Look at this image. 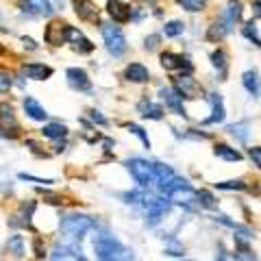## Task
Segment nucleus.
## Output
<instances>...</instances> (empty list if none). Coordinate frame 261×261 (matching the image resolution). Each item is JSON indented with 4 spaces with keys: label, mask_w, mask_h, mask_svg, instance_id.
<instances>
[{
    "label": "nucleus",
    "mask_w": 261,
    "mask_h": 261,
    "mask_svg": "<svg viewBox=\"0 0 261 261\" xmlns=\"http://www.w3.org/2000/svg\"><path fill=\"white\" fill-rule=\"evenodd\" d=\"M94 250L98 261H133L135 255L133 250L126 248L116 235H111L109 231H100L94 240Z\"/></svg>",
    "instance_id": "1"
},
{
    "label": "nucleus",
    "mask_w": 261,
    "mask_h": 261,
    "mask_svg": "<svg viewBox=\"0 0 261 261\" xmlns=\"http://www.w3.org/2000/svg\"><path fill=\"white\" fill-rule=\"evenodd\" d=\"M61 238H68V240H83V235L94 228V220L85 216V214H68L61 218Z\"/></svg>",
    "instance_id": "2"
},
{
    "label": "nucleus",
    "mask_w": 261,
    "mask_h": 261,
    "mask_svg": "<svg viewBox=\"0 0 261 261\" xmlns=\"http://www.w3.org/2000/svg\"><path fill=\"white\" fill-rule=\"evenodd\" d=\"M124 166H126V170L133 174V178L142 187H152V185L159 183V178H157V166H154L152 161H146V159L135 157V159L124 161Z\"/></svg>",
    "instance_id": "3"
},
{
    "label": "nucleus",
    "mask_w": 261,
    "mask_h": 261,
    "mask_svg": "<svg viewBox=\"0 0 261 261\" xmlns=\"http://www.w3.org/2000/svg\"><path fill=\"white\" fill-rule=\"evenodd\" d=\"M100 33L105 44H107V50L113 57H122L126 53V37L116 24H100Z\"/></svg>",
    "instance_id": "4"
},
{
    "label": "nucleus",
    "mask_w": 261,
    "mask_h": 261,
    "mask_svg": "<svg viewBox=\"0 0 261 261\" xmlns=\"http://www.w3.org/2000/svg\"><path fill=\"white\" fill-rule=\"evenodd\" d=\"M70 24H65V22H59V20H55L50 22L46 27V33H44V39L48 44H53V46H61L65 42H70Z\"/></svg>",
    "instance_id": "5"
},
{
    "label": "nucleus",
    "mask_w": 261,
    "mask_h": 261,
    "mask_svg": "<svg viewBox=\"0 0 261 261\" xmlns=\"http://www.w3.org/2000/svg\"><path fill=\"white\" fill-rule=\"evenodd\" d=\"M159 94H161L163 100H166V107H168V109H172L176 116H183V118L187 116V113H185V107H183V96L178 94L174 87H161V89H159Z\"/></svg>",
    "instance_id": "6"
},
{
    "label": "nucleus",
    "mask_w": 261,
    "mask_h": 261,
    "mask_svg": "<svg viewBox=\"0 0 261 261\" xmlns=\"http://www.w3.org/2000/svg\"><path fill=\"white\" fill-rule=\"evenodd\" d=\"M65 76H68L70 87H74L76 92H89V89H92V81H89L85 70H81V68H68V70H65Z\"/></svg>",
    "instance_id": "7"
},
{
    "label": "nucleus",
    "mask_w": 261,
    "mask_h": 261,
    "mask_svg": "<svg viewBox=\"0 0 261 261\" xmlns=\"http://www.w3.org/2000/svg\"><path fill=\"white\" fill-rule=\"evenodd\" d=\"M0 128L7 130V135L11 133V137H15L20 133V124H18V120H15V116H13L11 105H7V102L0 105Z\"/></svg>",
    "instance_id": "8"
},
{
    "label": "nucleus",
    "mask_w": 261,
    "mask_h": 261,
    "mask_svg": "<svg viewBox=\"0 0 261 261\" xmlns=\"http://www.w3.org/2000/svg\"><path fill=\"white\" fill-rule=\"evenodd\" d=\"M168 198L176 202V205H183V207H194L196 202H198V192H194L190 185L187 187H178V190L174 192H170L168 194Z\"/></svg>",
    "instance_id": "9"
},
{
    "label": "nucleus",
    "mask_w": 261,
    "mask_h": 261,
    "mask_svg": "<svg viewBox=\"0 0 261 261\" xmlns=\"http://www.w3.org/2000/svg\"><path fill=\"white\" fill-rule=\"evenodd\" d=\"M74 13L85 22H96L98 20V7L94 0H72Z\"/></svg>",
    "instance_id": "10"
},
{
    "label": "nucleus",
    "mask_w": 261,
    "mask_h": 261,
    "mask_svg": "<svg viewBox=\"0 0 261 261\" xmlns=\"http://www.w3.org/2000/svg\"><path fill=\"white\" fill-rule=\"evenodd\" d=\"M161 65L166 70H183L185 68V74L192 72V63L187 57H181V55H174V53H163L161 55Z\"/></svg>",
    "instance_id": "11"
},
{
    "label": "nucleus",
    "mask_w": 261,
    "mask_h": 261,
    "mask_svg": "<svg viewBox=\"0 0 261 261\" xmlns=\"http://www.w3.org/2000/svg\"><path fill=\"white\" fill-rule=\"evenodd\" d=\"M20 72H22V76L33 79V81H46L53 76V68L44 63H27V65H22Z\"/></svg>",
    "instance_id": "12"
},
{
    "label": "nucleus",
    "mask_w": 261,
    "mask_h": 261,
    "mask_svg": "<svg viewBox=\"0 0 261 261\" xmlns=\"http://www.w3.org/2000/svg\"><path fill=\"white\" fill-rule=\"evenodd\" d=\"M124 79L130 83H146V81H150V72L142 63H128L124 70Z\"/></svg>",
    "instance_id": "13"
},
{
    "label": "nucleus",
    "mask_w": 261,
    "mask_h": 261,
    "mask_svg": "<svg viewBox=\"0 0 261 261\" xmlns=\"http://www.w3.org/2000/svg\"><path fill=\"white\" fill-rule=\"evenodd\" d=\"M174 89L183 98H196V94H198V83H196L190 74H185V76L174 79Z\"/></svg>",
    "instance_id": "14"
},
{
    "label": "nucleus",
    "mask_w": 261,
    "mask_h": 261,
    "mask_svg": "<svg viewBox=\"0 0 261 261\" xmlns=\"http://www.w3.org/2000/svg\"><path fill=\"white\" fill-rule=\"evenodd\" d=\"M22 9L31 15H53V5L48 0H22Z\"/></svg>",
    "instance_id": "15"
},
{
    "label": "nucleus",
    "mask_w": 261,
    "mask_h": 261,
    "mask_svg": "<svg viewBox=\"0 0 261 261\" xmlns=\"http://www.w3.org/2000/svg\"><path fill=\"white\" fill-rule=\"evenodd\" d=\"M107 11H109L111 18L116 22H120V24H124V22L130 20V7L124 5V3H120V0H109Z\"/></svg>",
    "instance_id": "16"
},
{
    "label": "nucleus",
    "mask_w": 261,
    "mask_h": 261,
    "mask_svg": "<svg viewBox=\"0 0 261 261\" xmlns=\"http://www.w3.org/2000/svg\"><path fill=\"white\" fill-rule=\"evenodd\" d=\"M24 111H27V116H29L31 120H37V122H44V120L48 118V111H46L33 96L24 98Z\"/></svg>",
    "instance_id": "17"
},
{
    "label": "nucleus",
    "mask_w": 261,
    "mask_h": 261,
    "mask_svg": "<svg viewBox=\"0 0 261 261\" xmlns=\"http://www.w3.org/2000/svg\"><path fill=\"white\" fill-rule=\"evenodd\" d=\"M70 42H72V46H74V50H76V53L87 55V53H92V50H94V44L89 42V39L83 35V33H81L79 29H74V27L70 29Z\"/></svg>",
    "instance_id": "18"
},
{
    "label": "nucleus",
    "mask_w": 261,
    "mask_h": 261,
    "mask_svg": "<svg viewBox=\"0 0 261 261\" xmlns=\"http://www.w3.org/2000/svg\"><path fill=\"white\" fill-rule=\"evenodd\" d=\"M209 102H211V118H207L209 124L224 120V105H222V96L220 94H209Z\"/></svg>",
    "instance_id": "19"
},
{
    "label": "nucleus",
    "mask_w": 261,
    "mask_h": 261,
    "mask_svg": "<svg viewBox=\"0 0 261 261\" xmlns=\"http://www.w3.org/2000/svg\"><path fill=\"white\" fill-rule=\"evenodd\" d=\"M137 111L142 113V118H150V120H161V116H163L161 105L152 102V100H142L137 105Z\"/></svg>",
    "instance_id": "20"
},
{
    "label": "nucleus",
    "mask_w": 261,
    "mask_h": 261,
    "mask_svg": "<svg viewBox=\"0 0 261 261\" xmlns=\"http://www.w3.org/2000/svg\"><path fill=\"white\" fill-rule=\"evenodd\" d=\"M231 31V22H228L226 18H222L220 22H216L214 27H209V33H207V39H211V42H216V39H222L226 33Z\"/></svg>",
    "instance_id": "21"
},
{
    "label": "nucleus",
    "mask_w": 261,
    "mask_h": 261,
    "mask_svg": "<svg viewBox=\"0 0 261 261\" xmlns=\"http://www.w3.org/2000/svg\"><path fill=\"white\" fill-rule=\"evenodd\" d=\"M242 83H244V87L248 89V94H252V96L259 94V74H257V70H246L244 72Z\"/></svg>",
    "instance_id": "22"
},
{
    "label": "nucleus",
    "mask_w": 261,
    "mask_h": 261,
    "mask_svg": "<svg viewBox=\"0 0 261 261\" xmlns=\"http://www.w3.org/2000/svg\"><path fill=\"white\" fill-rule=\"evenodd\" d=\"M44 137H48V140H61V137L68 135V128H65L63 124H59V122H50V124H46L42 128Z\"/></svg>",
    "instance_id": "23"
},
{
    "label": "nucleus",
    "mask_w": 261,
    "mask_h": 261,
    "mask_svg": "<svg viewBox=\"0 0 261 261\" xmlns=\"http://www.w3.org/2000/svg\"><path fill=\"white\" fill-rule=\"evenodd\" d=\"M7 250H9L13 257H24L27 248H24V238L22 235H11V238L7 240Z\"/></svg>",
    "instance_id": "24"
},
{
    "label": "nucleus",
    "mask_w": 261,
    "mask_h": 261,
    "mask_svg": "<svg viewBox=\"0 0 261 261\" xmlns=\"http://www.w3.org/2000/svg\"><path fill=\"white\" fill-rule=\"evenodd\" d=\"M214 152L218 154V157L226 159V161H240V159H242V154L235 150V148H228L226 144H218L216 148H214Z\"/></svg>",
    "instance_id": "25"
},
{
    "label": "nucleus",
    "mask_w": 261,
    "mask_h": 261,
    "mask_svg": "<svg viewBox=\"0 0 261 261\" xmlns=\"http://www.w3.org/2000/svg\"><path fill=\"white\" fill-rule=\"evenodd\" d=\"M35 200H29V202H22V207H20V224L22 226H31V216H33V211H35Z\"/></svg>",
    "instance_id": "26"
},
{
    "label": "nucleus",
    "mask_w": 261,
    "mask_h": 261,
    "mask_svg": "<svg viewBox=\"0 0 261 261\" xmlns=\"http://www.w3.org/2000/svg\"><path fill=\"white\" fill-rule=\"evenodd\" d=\"M226 130H228V133H231L233 137H238L240 142H248V124H246V122H240V124H231Z\"/></svg>",
    "instance_id": "27"
},
{
    "label": "nucleus",
    "mask_w": 261,
    "mask_h": 261,
    "mask_svg": "<svg viewBox=\"0 0 261 261\" xmlns=\"http://www.w3.org/2000/svg\"><path fill=\"white\" fill-rule=\"evenodd\" d=\"M198 205L200 207H207V209H216L218 207V200L214 198V194H211V192L200 190L198 192Z\"/></svg>",
    "instance_id": "28"
},
{
    "label": "nucleus",
    "mask_w": 261,
    "mask_h": 261,
    "mask_svg": "<svg viewBox=\"0 0 261 261\" xmlns=\"http://www.w3.org/2000/svg\"><path fill=\"white\" fill-rule=\"evenodd\" d=\"M224 18H226L228 22H231V24H235V22H238V20L242 18V5L238 3V0H235V3H231V5L226 7Z\"/></svg>",
    "instance_id": "29"
},
{
    "label": "nucleus",
    "mask_w": 261,
    "mask_h": 261,
    "mask_svg": "<svg viewBox=\"0 0 261 261\" xmlns=\"http://www.w3.org/2000/svg\"><path fill=\"white\" fill-rule=\"evenodd\" d=\"M211 63H214L216 68L220 70V74L224 76V72H226V53H224V50H216V53H211Z\"/></svg>",
    "instance_id": "30"
},
{
    "label": "nucleus",
    "mask_w": 261,
    "mask_h": 261,
    "mask_svg": "<svg viewBox=\"0 0 261 261\" xmlns=\"http://www.w3.org/2000/svg\"><path fill=\"white\" fill-rule=\"evenodd\" d=\"M205 3L207 0H178V5H181L185 11H192V13L205 9Z\"/></svg>",
    "instance_id": "31"
},
{
    "label": "nucleus",
    "mask_w": 261,
    "mask_h": 261,
    "mask_svg": "<svg viewBox=\"0 0 261 261\" xmlns=\"http://www.w3.org/2000/svg\"><path fill=\"white\" fill-rule=\"evenodd\" d=\"M163 33H166L168 37H178L183 33V22H178V20L168 22L166 27H163Z\"/></svg>",
    "instance_id": "32"
},
{
    "label": "nucleus",
    "mask_w": 261,
    "mask_h": 261,
    "mask_svg": "<svg viewBox=\"0 0 261 261\" xmlns=\"http://www.w3.org/2000/svg\"><path fill=\"white\" fill-rule=\"evenodd\" d=\"M244 35H246L248 39H252L257 46H261V39H259V33H257V27L252 22H248L246 27H244Z\"/></svg>",
    "instance_id": "33"
},
{
    "label": "nucleus",
    "mask_w": 261,
    "mask_h": 261,
    "mask_svg": "<svg viewBox=\"0 0 261 261\" xmlns=\"http://www.w3.org/2000/svg\"><path fill=\"white\" fill-rule=\"evenodd\" d=\"M128 130H130V133H133V135L140 137L142 144L146 146V148H150V140H148V135L144 133V128H142V126H137V124H128Z\"/></svg>",
    "instance_id": "34"
},
{
    "label": "nucleus",
    "mask_w": 261,
    "mask_h": 261,
    "mask_svg": "<svg viewBox=\"0 0 261 261\" xmlns=\"http://www.w3.org/2000/svg\"><path fill=\"white\" fill-rule=\"evenodd\" d=\"M185 248H183V244H178V242H170V246L166 248V255H183Z\"/></svg>",
    "instance_id": "35"
},
{
    "label": "nucleus",
    "mask_w": 261,
    "mask_h": 261,
    "mask_svg": "<svg viewBox=\"0 0 261 261\" xmlns=\"http://www.w3.org/2000/svg\"><path fill=\"white\" fill-rule=\"evenodd\" d=\"M218 190H244V183L240 181H226V183H216Z\"/></svg>",
    "instance_id": "36"
},
{
    "label": "nucleus",
    "mask_w": 261,
    "mask_h": 261,
    "mask_svg": "<svg viewBox=\"0 0 261 261\" xmlns=\"http://www.w3.org/2000/svg\"><path fill=\"white\" fill-rule=\"evenodd\" d=\"M248 154H250V159L255 161V166L261 168V146H252V148L248 150Z\"/></svg>",
    "instance_id": "37"
},
{
    "label": "nucleus",
    "mask_w": 261,
    "mask_h": 261,
    "mask_svg": "<svg viewBox=\"0 0 261 261\" xmlns=\"http://www.w3.org/2000/svg\"><path fill=\"white\" fill-rule=\"evenodd\" d=\"M89 118H92L94 122H96V124H107V118H102L100 116V111H96V109H92V111H89Z\"/></svg>",
    "instance_id": "38"
},
{
    "label": "nucleus",
    "mask_w": 261,
    "mask_h": 261,
    "mask_svg": "<svg viewBox=\"0 0 261 261\" xmlns=\"http://www.w3.org/2000/svg\"><path fill=\"white\" fill-rule=\"evenodd\" d=\"M33 246H35V257H37V259H42V257L46 255V250H44V246H42V240H39V238H35Z\"/></svg>",
    "instance_id": "39"
},
{
    "label": "nucleus",
    "mask_w": 261,
    "mask_h": 261,
    "mask_svg": "<svg viewBox=\"0 0 261 261\" xmlns=\"http://www.w3.org/2000/svg\"><path fill=\"white\" fill-rule=\"evenodd\" d=\"M22 181H35V183H53L50 178H37V176H31V174H20Z\"/></svg>",
    "instance_id": "40"
},
{
    "label": "nucleus",
    "mask_w": 261,
    "mask_h": 261,
    "mask_svg": "<svg viewBox=\"0 0 261 261\" xmlns=\"http://www.w3.org/2000/svg\"><path fill=\"white\" fill-rule=\"evenodd\" d=\"M11 87V79L7 74H0V92H7Z\"/></svg>",
    "instance_id": "41"
},
{
    "label": "nucleus",
    "mask_w": 261,
    "mask_h": 261,
    "mask_svg": "<svg viewBox=\"0 0 261 261\" xmlns=\"http://www.w3.org/2000/svg\"><path fill=\"white\" fill-rule=\"evenodd\" d=\"M250 9H252V15H255V18H261V0H252Z\"/></svg>",
    "instance_id": "42"
},
{
    "label": "nucleus",
    "mask_w": 261,
    "mask_h": 261,
    "mask_svg": "<svg viewBox=\"0 0 261 261\" xmlns=\"http://www.w3.org/2000/svg\"><path fill=\"white\" fill-rule=\"evenodd\" d=\"M157 42H159V35H150V37H146V48H150V50H152V48L157 46Z\"/></svg>",
    "instance_id": "43"
},
{
    "label": "nucleus",
    "mask_w": 261,
    "mask_h": 261,
    "mask_svg": "<svg viewBox=\"0 0 261 261\" xmlns=\"http://www.w3.org/2000/svg\"><path fill=\"white\" fill-rule=\"evenodd\" d=\"M22 42H24V46H29V50H37V44L33 42L31 37H22Z\"/></svg>",
    "instance_id": "44"
},
{
    "label": "nucleus",
    "mask_w": 261,
    "mask_h": 261,
    "mask_svg": "<svg viewBox=\"0 0 261 261\" xmlns=\"http://www.w3.org/2000/svg\"><path fill=\"white\" fill-rule=\"evenodd\" d=\"M218 261H238V259H233V257H228L226 252H222V255H220V259Z\"/></svg>",
    "instance_id": "45"
},
{
    "label": "nucleus",
    "mask_w": 261,
    "mask_h": 261,
    "mask_svg": "<svg viewBox=\"0 0 261 261\" xmlns=\"http://www.w3.org/2000/svg\"><path fill=\"white\" fill-rule=\"evenodd\" d=\"M181 261H194V259H181Z\"/></svg>",
    "instance_id": "46"
},
{
    "label": "nucleus",
    "mask_w": 261,
    "mask_h": 261,
    "mask_svg": "<svg viewBox=\"0 0 261 261\" xmlns=\"http://www.w3.org/2000/svg\"><path fill=\"white\" fill-rule=\"evenodd\" d=\"M0 135H3V133H0Z\"/></svg>",
    "instance_id": "47"
}]
</instances>
